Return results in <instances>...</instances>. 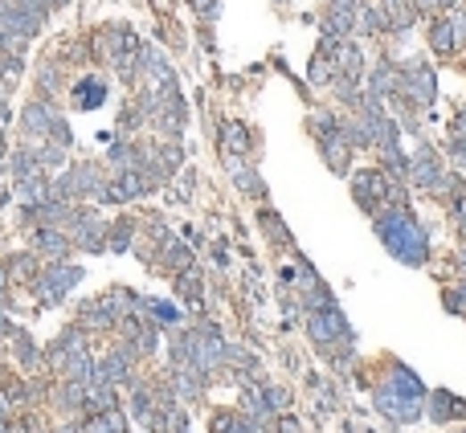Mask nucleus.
<instances>
[{"mask_svg":"<svg viewBox=\"0 0 466 433\" xmlns=\"http://www.w3.org/2000/svg\"><path fill=\"white\" fill-rule=\"evenodd\" d=\"M377 233L385 237L393 258L409 262V266H421V262H426V233L418 229V221H413L405 209L377 212Z\"/></svg>","mask_w":466,"mask_h":433,"instance_id":"obj_1","label":"nucleus"},{"mask_svg":"<svg viewBox=\"0 0 466 433\" xmlns=\"http://www.w3.org/2000/svg\"><path fill=\"white\" fill-rule=\"evenodd\" d=\"M454 37H458L454 21H437L434 33H429V46H434L437 54H450V49H454Z\"/></svg>","mask_w":466,"mask_h":433,"instance_id":"obj_9","label":"nucleus"},{"mask_svg":"<svg viewBox=\"0 0 466 433\" xmlns=\"http://www.w3.org/2000/svg\"><path fill=\"white\" fill-rule=\"evenodd\" d=\"M0 123H4V98H0Z\"/></svg>","mask_w":466,"mask_h":433,"instance_id":"obj_14","label":"nucleus"},{"mask_svg":"<svg viewBox=\"0 0 466 433\" xmlns=\"http://www.w3.org/2000/svg\"><path fill=\"white\" fill-rule=\"evenodd\" d=\"M74 282H78V270L74 266H58V270H49V274H46V282H41V295H46V299H62V295H66Z\"/></svg>","mask_w":466,"mask_h":433,"instance_id":"obj_7","label":"nucleus"},{"mask_svg":"<svg viewBox=\"0 0 466 433\" xmlns=\"http://www.w3.org/2000/svg\"><path fill=\"white\" fill-rule=\"evenodd\" d=\"M356 0H331L328 4V17H323V29L328 37H344V33L356 29Z\"/></svg>","mask_w":466,"mask_h":433,"instance_id":"obj_4","label":"nucleus"},{"mask_svg":"<svg viewBox=\"0 0 466 433\" xmlns=\"http://www.w3.org/2000/svg\"><path fill=\"white\" fill-rule=\"evenodd\" d=\"M352 193H356V201L364 204V209H377L380 201H385V172H356V180H352Z\"/></svg>","mask_w":466,"mask_h":433,"instance_id":"obj_6","label":"nucleus"},{"mask_svg":"<svg viewBox=\"0 0 466 433\" xmlns=\"http://www.w3.org/2000/svg\"><path fill=\"white\" fill-rule=\"evenodd\" d=\"M418 404H421L418 393H405V388H397V385H388V388H380L377 393V409L380 413H388L393 421H413V417L421 413Z\"/></svg>","mask_w":466,"mask_h":433,"instance_id":"obj_2","label":"nucleus"},{"mask_svg":"<svg viewBox=\"0 0 466 433\" xmlns=\"http://www.w3.org/2000/svg\"><path fill=\"white\" fill-rule=\"evenodd\" d=\"M233 172H237V188H245L250 196H262V180L254 176V168H242L237 160H233Z\"/></svg>","mask_w":466,"mask_h":433,"instance_id":"obj_10","label":"nucleus"},{"mask_svg":"<svg viewBox=\"0 0 466 433\" xmlns=\"http://www.w3.org/2000/svg\"><path fill=\"white\" fill-rule=\"evenodd\" d=\"M418 4H421V9H429V12H446L454 0H418Z\"/></svg>","mask_w":466,"mask_h":433,"instance_id":"obj_12","label":"nucleus"},{"mask_svg":"<svg viewBox=\"0 0 466 433\" xmlns=\"http://www.w3.org/2000/svg\"><path fill=\"white\" fill-rule=\"evenodd\" d=\"M225 139H229V152H245V144H250V131H245L242 123H225Z\"/></svg>","mask_w":466,"mask_h":433,"instance_id":"obj_11","label":"nucleus"},{"mask_svg":"<svg viewBox=\"0 0 466 433\" xmlns=\"http://www.w3.org/2000/svg\"><path fill=\"white\" fill-rule=\"evenodd\" d=\"M405 176L413 184H421V188H437V184H442V180H437V176H442V168H437V155L429 152V147H421V152L409 160Z\"/></svg>","mask_w":466,"mask_h":433,"instance_id":"obj_5","label":"nucleus"},{"mask_svg":"<svg viewBox=\"0 0 466 433\" xmlns=\"http://www.w3.org/2000/svg\"><path fill=\"white\" fill-rule=\"evenodd\" d=\"M397 90L409 98V103L429 106V103H434V74H429L426 66H413V70H405V74H401Z\"/></svg>","mask_w":466,"mask_h":433,"instance_id":"obj_3","label":"nucleus"},{"mask_svg":"<svg viewBox=\"0 0 466 433\" xmlns=\"http://www.w3.org/2000/svg\"><path fill=\"white\" fill-rule=\"evenodd\" d=\"M103 98H107V87L98 82V78H82L74 87V103L82 106V111H95V106H103Z\"/></svg>","mask_w":466,"mask_h":433,"instance_id":"obj_8","label":"nucleus"},{"mask_svg":"<svg viewBox=\"0 0 466 433\" xmlns=\"http://www.w3.org/2000/svg\"><path fill=\"white\" fill-rule=\"evenodd\" d=\"M41 4H46V9H62V4H66V0H41Z\"/></svg>","mask_w":466,"mask_h":433,"instance_id":"obj_13","label":"nucleus"}]
</instances>
